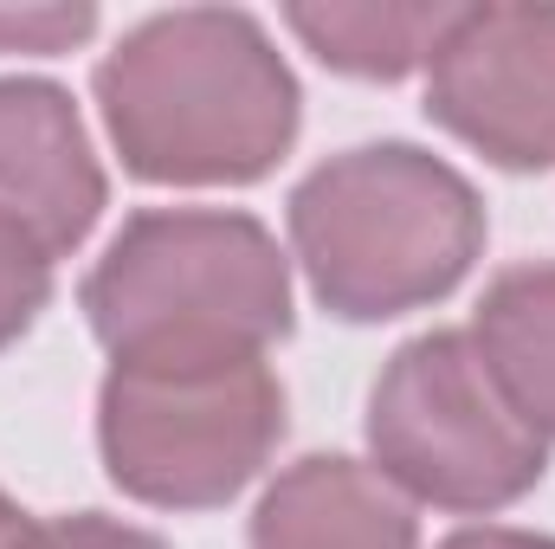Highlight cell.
Returning <instances> with one entry per match:
<instances>
[{
    "label": "cell",
    "instance_id": "obj_2",
    "mask_svg": "<svg viewBox=\"0 0 555 549\" xmlns=\"http://www.w3.org/2000/svg\"><path fill=\"white\" fill-rule=\"evenodd\" d=\"M111 369L240 362L291 336V259L240 207H142L78 291Z\"/></svg>",
    "mask_w": 555,
    "mask_h": 549
},
{
    "label": "cell",
    "instance_id": "obj_14",
    "mask_svg": "<svg viewBox=\"0 0 555 549\" xmlns=\"http://www.w3.org/2000/svg\"><path fill=\"white\" fill-rule=\"evenodd\" d=\"M439 549H555V537L511 531V524H465V531H452Z\"/></svg>",
    "mask_w": 555,
    "mask_h": 549
},
{
    "label": "cell",
    "instance_id": "obj_1",
    "mask_svg": "<svg viewBox=\"0 0 555 549\" xmlns=\"http://www.w3.org/2000/svg\"><path fill=\"white\" fill-rule=\"evenodd\" d=\"M104 137L155 188H246L291 155L304 91L240 7L137 20L91 72Z\"/></svg>",
    "mask_w": 555,
    "mask_h": 549
},
{
    "label": "cell",
    "instance_id": "obj_5",
    "mask_svg": "<svg viewBox=\"0 0 555 549\" xmlns=\"http://www.w3.org/2000/svg\"><path fill=\"white\" fill-rule=\"evenodd\" d=\"M284 439V382L266 356L111 369L98 388V452L149 511L233 505Z\"/></svg>",
    "mask_w": 555,
    "mask_h": 549
},
{
    "label": "cell",
    "instance_id": "obj_11",
    "mask_svg": "<svg viewBox=\"0 0 555 549\" xmlns=\"http://www.w3.org/2000/svg\"><path fill=\"white\" fill-rule=\"evenodd\" d=\"M52 266L59 259H46L20 227L0 220V349H13L52 304Z\"/></svg>",
    "mask_w": 555,
    "mask_h": 549
},
{
    "label": "cell",
    "instance_id": "obj_4",
    "mask_svg": "<svg viewBox=\"0 0 555 549\" xmlns=\"http://www.w3.org/2000/svg\"><path fill=\"white\" fill-rule=\"evenodd\" d=\"M369 465L408 505L491 518L543 485L550 439L517 413L472 330H426L369 388Z\"/></svg>",
    "mask_w": 555,
    "mask_h": 549
},
{
    "label": "cell",
    "instance_id": "obj_7",
    "mask_svg": "<svg viewBox=\"0 0 555 549\" xmlns=\"http://www.w3.org/2000/svg\"><path fill=\"white\" fill-rule=\"evenodd\" d=\"M111 181L91 130L52 78H0V220L46 259H72L104 220Z\"/></svg>",
    "mask_w": 555,
    "mask_h": 549
},
{
    "label": "cell",
    "instance_id": "obj_3",
    "mask_svg": "<svg viewBox=\"0 0 555 549\" xmlns=\"http://www.w3.org/2000/svg\"><path fill=\"white\" fill-rule=\"evenodd\" d=\"M291 259L343 323H388L459 291L485 253L478 188L420 142H362L291 188Z\"/></svg>",
    "mask_w": 555,
    "mask_h": 549
},
{
    "label": "cell",
    "instance_id": "obj_6",
    "mask_svg": "<svg viewBox=\"0 0 555 549\" xmlns=\"http://www.w3.org/2000/svg\"><path fill=\"white\" fill-rule=\"evenodd\" d=\"M426 117L491 168H555V7H459L426 65Z\"/></svg>",
    "mask_w": 555,
    "mask_h": 549
},
{
    "label": "cell",
    "instance_id": "obj_12",
    "mask_svg": "<svg viewBox=\"0 0 555 549\" xmlns=\"http://www.w3.org/2000/svg\"><path fill=\"white\" fill-rule=\"evenodd\" d=\"M91 33H98V7H0V59L7 52L59 59Z\"/></svg>",
    "mask_w": 555,
    "mask_h": 549
},
{
    "label": "cell",
    "instance_id": "obj_10",
    "mask_svg": "<svg viewBox=\"0 0 555 549\" xmlns=\"http://www.w3.org/2000/svg\"><path fill=\"white\" fill-rule=\"evenodd\" d=\"M472 343L517 413L555 439V266H511L491 278L472 310Z\"/></svg>",
    "mask_w": 555,
    "mask_h": 549
},
{
    "label": "cell",
    "instance_id": "obj_8",
    "mask_svg": "<svg viewBox=\"0 0 555 549\" xmlns=\"http://www.w3.org/2000/svg\"><path fill=\"white\" fill-rule=\"evenodd\" d=\"M253 549H420L414 505L349 452L284 465L253 505Z\"/></svg>",
    "mask_w": 555,
    "mask_h": 549
},
{
    "label": "cell",
    "instance_id": "obj_13",
    "mask_svg": "<svg viewBox=\"0 0 555 549\" xmlns=\"http://www.w3.org/2000/svg\"><path fill=\"white\" fill-rule=\"evenodd\" d=\"M13 549H168V544H162L155 531L124 524V518L78 511V518H33Z\"/></svg>",
    "mask_w": 555,
    "mask_h": 549
},
{
    "label": "cell",
    "instance_id": "obj_9",
    "mask_svg": "<svg viewBox=\"0 0 555 549\" xmlns=\"http://www.w3.org/2000/svg\"><path fill=\"white\" fill-rule=\"evenodd\" d=\"M459 7H395V0H317V7H284V26L343 78L395 85L408 72H426L433 52L446 46Z\"/></svg>",
    "mask_w": 555,
    "mask_h": 549
},
{
    "label": "cell",
    "instance_id": "obj_15",
    "mask_svg": "<svg viewBox=\"0 0 555 549\" xmlns=\"http://www.w3.org/2000/svg\"><path fill=\"white\" fill-rule=\"evenodd\" d=\"M26 524H33V518H26V511H20V505H13V498L0 491V549L20 544V531H26Z\"/></svg>",
    "mask_w": 555,
    "mask_h": 549
}]
</instances>
